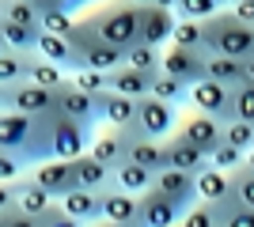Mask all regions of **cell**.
Segmentation results:
<instances>
[{"label":"cell","instance_id":"obj_39","mask_svg":"<svg viewBox=\"0 0 254 227\" xmlns=\"http://www.w3.org/2000/svg\"><path fill=\"white\" fill-rule=\"evenodd\" d=\"M72 84L80 87V91H87V95H103V91H110V76L95 72V68H80V72L72 76Z\"/></svg>","mask_w":254,"mask_h":227},{"label":"cell","instance_id":"obj_17","mask_svg":"<svg viewBox=\"0 0 254 227\" xmlns=\"http://www.w3.org/2000/svg\"><path fill=\"white\" fill-rule=\"evenodd\" d=\"M76 163V178H80V189H91V193H110V189H118V171L114 167H106L103 159H95L91 151L87 155H80Z\"/></svg>","mask_w":254,"mask_h":227},{"label":"cell","instance_id":"obj_43","mask_svg":"<svg viewBox=\"0 0 254 227\" xmlns=\"http://www.w3.org/2000/svg\"><path fill=\"white\" fill-rule=\"evenodd\" d=\"M27 167H23V159H15V155H8V151H0V182H19V178H27Z\"/></svg>","mask_w":254,"mask_h":227},{"label":"cell","instance_id":"obj_33","mask_svg":"<svg viewBox=\"0 0 254 227\" xmlns=\"http://www.w3.org/2000/svg\"><path fill=\"white\" fill-rule=\"evenodd\" d=\"M179 49H205V23L197 19H179V27H175V42ZM209 53V49H205Z\"/></svg>","mask_w":254,"mask_h":227},{"label":"cell","instance_id":"obj_22","mask_svg":"<svg viewBox=\"0 0 254 227\" xmlns=\"http://www.w3.org/2000/svg\"><path fill=\"white\" fill-rule=\"evenodd\" d=\"M61 208L72 220H80L84 227L99 224L103 220V193H91V189H72V193L61 201Z\"/></svg>","mask_w":254,"mask_h":227},{"label":"cell","instance_id":"obj_15","mask_svg":"<svg viewBox=\"0 0 254 227\" xmlns=\"http://www.w3.org/2000/svg\"><path fill=\"white\" fill-rule=\"evenodd\" d=\"M99 106H103V125L106 129H137V114H140V98H126L114 95V91H103L99 95Z\"/></svg>","mask_w":254,"mask_h":227},{"label":"cell","instance_id":"obj_10","mask_svg":"<svg viewBox=\"0 0 254 227\" xmlns=\"http://www.w3.org/2000/svg\"><path fill=\"white\" fill-rule=\"evenodd\" d=\"M31 178L42 185L53 201H64V197L80 189V178H76V163L72 159H46L31 171Z\"/></svg>","mask_w":254,"mask_h":227},{"label":"cell","instance_id":"obj_30","mask_svg":"<svg viewBox=\"0 0 254 227\" xmlns=\"http://www.w3.org/2000/svg\"><path fill=\"white\" fill-rule=\"evenodd\" d=\"M126 65L137 68V72H148V76H159L163 72V49H156V45H144L137 42L133 49L126 53Z\"/></svg>","mask_w":254,"mask_h":227},{"label":"cell","instance_id":"obj_35","mask_svg":"<svg viewBox=\"0 0 254 227\" xmlns=\"http://www.w3.org/2000/svg\"><path fill=\"white\" fill-rule=\"evenodd\" d=\"M224 4L220 0H179V19H197V23H209L212 15H220Z\"/></svg>","mask_w":254,"mask_h":227},{"label":"cell","instance_id":"obj_12","mask_svg":"<svg viewBox=\"0 0 254 227\" xmlns=\"http://www.w3.org/2000/svg\"><path fill=\"white\" fill-rule=\"evenodd\" d=\"M175 27H179V15L167 8H144L140 11V42L144 45H156V49H163V45L175 42Z\"/></svg>","mask_w":254,"mask_h":227},{"label":"cell","instance_id":"obj_40","mask_svg":"<svg viewBox=\"0 0 254 227\" xmlns=\"http://www.w3.org/2000/svg\"><path fill=\"white\" fill-rule=\"evenodd\" d=\"M232 189H235V201H239V205L254 208V171H247V167L232 171Z\"/></svg>","mask_w":254,"mask_h":227},{"label":"cell","instance_id":"obj_11","mask_svg":"<svg viewBox=\"0 0 254 227\" xmlns=\"http://www.w3.org/2000/svg\"><path fill=\"white\" fill-rule=\"evenodd\" d=\"M179 133H182L190 144H197L201 151H209V155L224 144V121L209 118V114H201V110H190V114L182 118Z\"/></svg>","mask_w":254,"mask_h":227},{"label":"cell","instance_id":"obj_34","mask_svg":"<svg viewBox=\"0 0 254 227\" xmlns=\"http://www.w3.org/2000/svg\"><path fill=\"white\" fill-rule=\"evenodd\" d=\"M76 15H68L64 8H42V34H57V38H72Z\"/></svg>","mask_w":254,"mask_h":227},{"label":"cell","instance_id":"obj_9","mask_svg":"<svg viewBox=\"0 0 254 227\" xmlns=\"http://www.w3.org/2000/svg\"><path fill=\"white\" fill-rule=\"evenodd\" d=\"M163 72L182 80L186 87L209 80V53L205 49H179V45H167L163 49Z\"/></svg>","mask_w":254,"mask_h":227},{"label":"cell","instance_id":"obj_2","mask_svg":"<svg viewBox=\"0 0 254 227\" xmlns=\"http://www.w3.org/2000/svg\"><path fill=\"white\" fill-rule=\"evenodd\" d=\"M140 11H144V8L129 4V0H114V4L91 11V19H95L103 42H110L114 49L129 53V49L140 42Z\"/></svg>","mask_w":254,"mask_h":227},{"label":"cell","instance_id":"obj_48","mask_svg":"<svg viewBox=\"0 0 254 227\" xmlns=\"http://www.w3.org/2000/svg\"><path fill=\"white\" fill-rule=\"evenodd\" d=\"M152 8H167V11H179V0H152Z\"/></svg>","mask_w":254,"mask_h":227},{"label":"cell","instance_id":"obj_32","mask_svg":"<svg viewBox=\"0 0 254 227\" xmlns=\"http://www.w3.org/2000/svg\"><path fill=\"white\" fill-rule=\"evenodd\" d=\"M68 80H72V76L64 72V68L50 65V61H42V57H34V72H31V84L46 87V91H61V87L68 84Z\"/></svg>","mask_w":254,"mask_h":227},{"label":"cell","instance_id":"obj_4","mask_svg":"<svg viewBox=\"0 0 254 227\" xmlns=\"http://www.w3.org/2000/svg\"><path fill=\"white\" fill-rule=\"evenodd\" d=\"M34 140H38V118L27 114H0V151H8L15 159H23V167L31 171V155H34Z\"/></svg>","mask_w":254,"mask_h":227},{"label":"cell","instance_id":"obj_19","mask_svg":"<svg viewBox=\"0 0 254 227\" xmlns=\"http://www.w3.org/2000/svg\"><path fill=\"white\" fill-rule=\"evenodd\" d=\"M91 155L95 159H103L106 167H122V163L129 159V133H122V129H99L95 133V140H91Z\"/></svg>","mask_w":254,"mask_h":227},{"label":"cell","instance_id":"obj_50","mask_svg":"<svg viewBox=\"0 0 254 227\" xmlns=\"http://www.w3.org/2000/svg\"><path fill=\"white\" fill-rule=\"evenodd\" d=\"M129 4H137V8H148L152 0H129Z\"/></svg>","mask_w":254,"mask_h":227},{"label":"cell","instance_id":"obj_52","mask_svg":"<svg viewBox=\"0 0 254 227\" xmlns=\"http://www.w3.org/2000/svg\"><path fill=\"white\" fill-rule=\"evenodd\" d=\"M247 171H254V151H251V155H247Z\"/></svg>","mask_w":254,"mask_h":227},{"label":"cell","instance_id":"obj_26","mask_svg":"<svg viewBox=\"0 0 254 227\" xmlns=\"http://www.w3.org/2000/svg\"><path fill=\"white\" fill-rule=\"evenodd\" d=\"M38 42H42V31L0 19V49H11V53H38Z\"/></svg>","mask_w":254,"mask_h":227},{"label":"cell","instance_id":"obj_29","mask_svg":"<svg viewBox=\"0 0 254 227\" xmlns=\"http://www.w3.org/2000/svg\"><path fill=\"white\" fill-rule=\"evenodd\" d=\"M0 19L42 31V8H34L31 0H0Z\"/></svg>","mask_w":254,"mask_h":227},{"label":"cell","instance_id":"obj_24","mask_svg":"<svg viewBox=\"0 0 254 227\" xmlns=\"http://www.w3.org/2000/svg\"><path fill=\"white\" fill-rule=\"evenodd\" d=\"M34 57H38V53H11V49H0V87L31 84Z\"/></svg>","mask_w":254,"mask_h":227},{"label":"cell","instance_id":"obj_46","mask_svg":"<svg viewBox=\"0 0 254 227\" xmlns=\"http://www.w3.org/2000/svg\"><path fill=\"white\" fill-rule=\"evenodd\" d=\"M239 23H247V27H254V0H235L232 8H228Z\"/></svg>","mask_w":254,"mask_h":227},{"label":"cell","instance_id":"obj_27","mask_svg":"<svg viewBox=\"0 0 254 227\" xmlns=\"http://www.w3.org/2000/svg\"><path fill=\"white\" fill-rule=\"evenodd\" d=\"M209 80L212 84H224V87H243L247 84V61H235V57H220V53H209Z\"/></svg>","mask_w":254,"mask_h":227},{"label":"cell","instance_id":"obj_23","mask_svg":"<svg viewBox=\"0 0 254 227\" xmlns=\"http://www.w3.org/2000/svg\"><path fill=\"white\" fill-rule=\"evenodd\" d=\"M152 84H156V76L137 72V68H129V65L110 72V91L126 95V98H152Z\"/></svg>","mask_w":254,"mask_h":227},{"label":"cell","instance_id":"obj_36","mask_svg":"<svg viewBox=\"0 0 254 227\" xmlns=\"http://www.w3.org/2000/svg\"><path fill=\"white\" fill-rule=\"evenodd\" d=\"M179 227H224V216H220V208L209 205V201H197V205L182 216Z\"/></svg>","mask_w":254,"mask_h":227},{"label":"cell","instance_id":"obj_18","mask_svg":"<svg viewBox=\"0 0 254 227\" xmlns=\"http://www.w3.org/2000/svg\"><path fill=\"white\" fill-rule=\"evenodd\" d=\"M103 220L106 224H122V227H140V197L110 189L103 193Z\"/></svg>","mask_w":254,"mask_h":227},{"label":"cell","instance_id":"obj_47","mask_svg":"<svg viewBox=\"0 0 254 227\" xmlns=\"http://www.w3.org/2000/svg\"><path fill=\"white\" fill-rule=\"evenodd\" d=\"M84 4H91V0H50L46 8H64L68 15H72V11H76V8H84Z\"/></svg>","mask_w":254,"mask_h":227},{"label":"cell","instance_id":"obj_16","mask_svg":"<svg viewBox=\"0 0 254 227\" xmlns=\"http://www.w3.org/2000/svg\"><path fill=\"white\" fill-rule=\"evenodd\" d=\"M152 189L167 193L182 212H190V208L201 201V197H197V178H193V174H182V171H171V167L156 174V185H152Z\"/></svg>","mask_w":254,"mask_h":227},{"label":"cell","instance_id":"obj_21","mask_svg":"<svg viewBox=\"0 0 254 227\" xmlns=\"http://www.w3.org/2000/svg\"><path fill=\"white\" fill-rule=\"evenodd\" d=\"M197 197L201 201H209V205L224 208L235 201V189H232V174L216 171V167H209L205 174H197Z\"/></svg>","mask_w":254,"mask_h":227},{"label":"cell","instance_id":"obj_41","mask_svg":"<svg viewBox=\"0 0 254 227\" xmlns=\"http://www.w3.org/2000/svg\"><path fill=\"white\" fill-rule=\"evenodd\" d=\"M220 216H224V227H254V208L239 205V201L224 205V208H220Z\"/></svg>","mask_w":254,"mask_h":227},{"label":"cell","instance_id":"obj_28","mask_svg":"<svg viewBox=\"0 0 254 227\" xmlns=\"http://www.w3.org/2000/svg\"><path fill=\"white\" fill-rule=\"evenodd\" d=\"M156 185V174L152 171H144L140 163H133V159H126L122 167H118V189L122 193H133V197H144Z\"/></svg>","mask_w":254,"mask_h":227},{"label":"cell","instance_id":"obj_49","mask_svg":"<svg viewBox=\"0 0 254 227\" xmlns=\"http://www.w3.org/2000/svg\"><path fill=\"white\" fill-rule=\"evenodd\" d=\"M247 84H254V57L247 61Z\"/></svg>","mask_w":254,"mask_h":227},{"label":"cell","instance_id":"obj_13","mask_svg":"<svg viewBox=\"0 0 254 227\" xmlns=\"http://www.w3.org/2000/svg\"><path fill=\"white\" fill-rule=\"evenodd\" d=\"M182 216L186 212L167 193H159V189H148L140 197V227H179Z\"/></svg>","mask_w":254,"mask_h":227},{"label":"cell","instance_id":"obj_53","mask_svg":"<svg viewBox=\"0 0 254 227\" xmlns=\"http://www.w3.org/2000/svg\"><path fill=\"white\" fill-rule=\"evenodd\" d=\"M31 4H34V8H46V4H50V0H31Z\"/></svg>","mask_w":254,"mask_h":227},{"label":"cell","instance_id":"obj_1","mask_svg":"<svg viewBox=\"0 0 254 227\" xmlns=\"http://www.w3.org/2000/svg\"><path fill=\"white\" fill-rule=\"evenodd\" d=\"M205 49L220 53V57H235V61H251L254 57V27L239 23L224 8L220 15H212L205 23Z\"/></svg>","mask_w":254,"mask_h":227},{"label":"cell","instance_id":"obj_37","mask_svg":"<svg viewBox=\"0 0 254 227\" xmlns=\"http://www.w3.org/2000/svg\"><path fill=\"white\" fill-rule=\"evenodd\" d=\"M224 144H232V148H239V151L251 155L254 151V125L251 121H232V125H224Z\"/></svg>","mask_w":254,"mask_h":227},{"label":"cell","instance_id":"obj_3","mask_svg":"<svg viewBox=\"0 0 254 227\" xmlns=\"http://www.w3.org/2000/svg\"><path fill=\"white\" fill-rule=\"evenodd\" d=\"M91 140H95V129L64 118L61 110L50 114V155L53 159H80V155L91 151Z\"/></svg>","mask_w":254,"mask_h":227},{"label":"cell","instance_id":"obj_54","mask_svg":"<svg viewBox=\"0 0 254 227\" xmlns=\"http://www.w3.org/2000/svg\"><path fill=\"white\" fill-rule=\"evenodd\" d=\"M220 4H224V8H232V4H235V0H220Z\"/></svg>","mask_w":254,"mask_h":227},{"label":"cell","instance_id":"obj_5","mask_svg":"<svg viewBox=\"0 0 254 227\" xmlns=\"http://www.w3.org/2000/svg\"><path fill=\"white\" fill-rule=\"evenodd\" d=\"M182 118H179V106H171L163 98H140V114H137V136H148V140L167 144L175 133H179Z\"/></svg>","mask_w":254,"mask_h":227},{"label":"cell","instance_id":"obj_6","mask_svg":"<svg viewBox=\"0 0 254 227\" xmlns=\"http://www.w3.org/2000/svg\"><path fill=\"white\" fill-rule=\"evenodd\" d=\"M0 106L11 110V114H27V118H46L57 110V91H46L38 84L0 87Z\"/></svg>","mask_w":254,"mask_h":227},{"label":"cell","instance_id":"obj_25","mask_svg":"<svg viewBox=\"0 0 254 227\" xmlns=\"http://www.w3.org/2000/svg\"><path fill=\"white\" fill-rule=\"evenodd\" d=\"M15 189H19V208L27 212V216H34V220H42L46 212H53V208L61 205V201H53L42 185L34 182L31 174H27V178H19V182H15Z\"/></svg>","mask_w":254,"mask_h":227},{"label":"cell","instance_id":"obj_44","mask_svg":"<svg viewBox=\"0 0 254 227\" xmlns=\"http://www.w3.org/2000/svg\"><path fill=\"white\" fill-rule=\"evenodd\" d=\"M0 227H42V220L27 216L23 208H11V212H0Z\"/></svg>","mask_w":254,"mask_h":227},{"label":"cell","instance_id":"obj_14","mask_svg":"<svg viewBox=\"0 0 254 227\" xmlns=\"http://www.w3.org/2000/svg\"><path fill=\"white\" fill-rule=\"evenodd\" d=\"M167 163H171V171H182V174H205L212 167L209 163V151H201L197 144H190L182 133H175L167 140Z\"/></svg>","mask_w":254,"mask_h":227},{"label":"cell","instance_id":"obj_42","mask_svg":"<svg viewBox=\"0 0 254 227\" xmlns=\"http://www.w3.org/2000/svg\"><path fill=\"white\" fill-rule=\"evenodd\" d=\"M235 121H251L254 125V84L235 87Z\"/></svg>","mask_w":254,"mask_h":227},{"label":"cell","instance_id":"obj_45","mask_svg":"<svg viewBox=\"0 0 254 227\" xmlns=\"http://www.w3.org/2000/svg\"><path fill=\"white\" fill-rule=\"evenodd\" d=\"M42 227H84V224H80V220H72L61 205H57L53 212H46V216H42Z\"/></svg>","mask_w":254,"mask_h":227},{"label":"cell","instance_id":"obj_51","mask_svg":"<svg viewBox=\"0 0 254 227\" xmlns=\"http://www.w3.org/2000/svg\"><path fill=\"white\" fill-rule=\"evenodd\" d=\"M91 227H122V224H106V220H99V224H91Z\"/></svg>","mask_w":254,"mask_h":227},{"label":"cell","instance_id":"obj_31","mask_svg":"<svg viewBox=\"0 0 254 227\" xmlns=\"http://www.w3.org/2000/svg\"><path fill=\"white\" fill-rule=\"evenodd\" d=\"M152 98H163L171 106H182V102H190V87L182 84V80H175V76L159 72L156 84H152Z\"/></svg>","mask_w":254,"mask_h":227},{"label":"cell","instance_id":"obj_38","mask_svg":"<svg viewBox=\"0 0 254 227\" xmlns=\"http://www.w3.org/2000/svg\"><path fill=\"white\" fill-rule=\"evenodd\" d=\"M209 163L216 167V171L232 174V171H239V167H247V151L232 148V144H220V148H216V151L209 155Z\"/></svg>","mask_w":254,"mask_h":227},{"label":"cell","instance_id":"obj_8","mask_svg":"<svg viewBox=\"0 0 254 227\" xmlns=\"http://www.w3.org/2000/svg\"><path fill=\"white\" fill-rule=\"evenodd\" d=\"M57 110H61L64 118L80 121V125H87V129H103V106H99V95H87V91H80V87L68 80V84L57 91Z\"/></svg>","mask_w":254,"mask_h":227},{"label":"cell","instance_id":"obj_7","mask_svg":"<svg viewBox=\"0 0 254 227\" xmlns=\"http://www.w3.org/2000/svg\"><path fill=\"white\" fill-rule=\"evenodd\" d=\"M190 106L224 121V125H232L235 121V91L224 84H212V80H201V84L190 87Z\"/></svg>","mask_w":254,"mask_h":227},{"label":"cell","instance_id":"obj_20","mask_svg":"<svg viewBox=\"0 0 254 227\" xmlns=\"http://www.w3.org/2000/svg\"><path fill=\"white\" fill-rule=\"evenodd\" d=\"M129 159L140 163L144 171L159 174V171H167L171 163H167V144H159V140H148V136H137V133L129 129Z\"/></svg>","mask_w":254,"mask_h":227}]
</instances>
